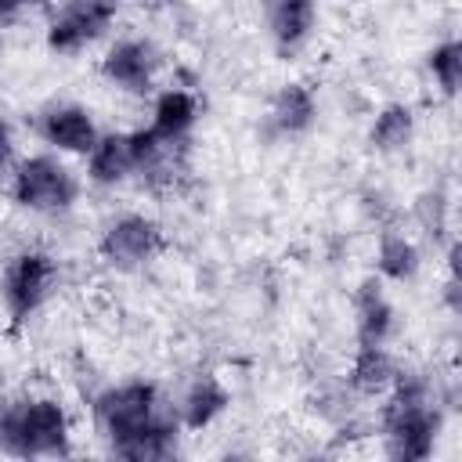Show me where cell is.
<instances>
[{"label":"cell","instance_id":"obj_20","mask_svg":"<svg viewBox=\"0 0 462 462\" xmlns=\"http://www.w3.org/2000/svg\"><path fill=\"white\" fill-rule=\"evenodd\" d=\"M430 69H433V76L440 79V87L451 94V90L458 87V76H462V47H458L455 40L440 43V47L430 54Z\"/></svg>","mask_w":462,"mask_h":462},{"label":"cell","instance_id":"obj_18","mask_svg":"<svg viewBox=\"0 0 462 462\" xmlns=\"http://www.w3.org/2000/svg\"><path fill=\"white\" fill-rule=\"evenodd\" d=\"M408 137H411V112L404 105L383 108L379 119H375V126H372V141L390 152V148H401Z\"/></svg>","mask_w":462,"mask_h":462},{"label":"cell","instance_id":"obj_6","mask_svg":"<svg viewBox=\"0 0 462 462\" xmlns=\"http://www.w3.org/2000/svg\"><path fill=\"white\" fill-rule=\"evenodd\" d=\"M51 274H54V267L43 253H22L11 260L7 274H4V303L14 321H22L25 314H32L40 307V300L51 289Z\"/></svg>","mask_w":462,"mask_h":462},{"label":"cell","instance_id":"obj_2","mask_svg":"<svg viewBox=\"0 0 462 462\" xmlns=\"http://www.w3.org/2000/svg\"><path fill=\"white\" fill-rule=\"evenodd\" d=\"M386 433H390V451L397 458H426L433 448L437 433V415L426 408V390L422 383H401L390 408H386Z\"/></svg>","mask_w":462,"mask_h":462},{"label":"cell","instance_id":"obj_14","mask_svg":"<svg viewBox=\"0 0 462 462\" xmlns=\"http://www.w3.org/2000/svg\"><path fill=\"white\" fill-rule=\"evenodd\" d=\"M390 303L383 300V292L375 285H365L357 296V328H361V343H383V336L390 332Z\"/></svg>","mask_w":462,"mask_h":462},{"label":"cell","instance_id":"obj_3","mask_svg":"<svg viewBox=\"0 0 462 462\" xmlns=\"http://www.w3.org/2000/svg\"><path fill=\"white\" fill-rule=\"evenodd\" d=\"M14 199L29 209H65L76 199V180L61 162H54L47 155H36V159L18 166Z\"/></svg>","mask_w":462,"mask_h":462},{"label":"cell","instance_id":"obj_7","mask_svg":"<svg viewBox=\"0 0 462 462\" xmlns=\"http://www.w3.org/2000/svg\"><path fill=\"white\" fill-rule=\"evenodd\" d=\"M155 249H159V227L144 217H123L101 238L105 260H112L119 267H134V263L148 260Z\"/></svg>","mask_w":462,"mask_h":462},{"label":"cell","instance_id":"obj_23","mask_svg":"<svg viewBox=\"0 0 462 462\" xmlns=\"http://www.w3.org/2000/svg\"><path fill=\"white\" fill-rule=\"evenodd\" d=\"M25 4H43V0H25Z\"/></svg>","mask_w":462,"mask_h":462},{"label":"cell","instance_id":"obj_22","mask_svg":"<svg viewBox=\"0 0 462 462\" xmlns=\"http://www.w3.org/2000/svg\"><path fill=\"white\" fill-rule=\"evenodd\" d=\"M22 4H25V0H0V14H14Z\"/></svg>","mask_w":462,"mask_h":462},{"label":"cell","instance_id":"obj_16","mask_svg":"<svg viewBox=\"0 0 462 462\" xmlns=\"http://www.w3.org/2000/svg\"><path fill=\"white\" fill-rule=\"evenodd\" d=\"M350 375H354V386L357 390H368L372 393V390H383L393 379V365H390V357H386V350L379 343H361Z\"/></svg>","mask_w":462,"mask_h":462},{"label":"cell","instance_id":"obj_8","mask_svg":"<svg viewBox=\"0 0 462 462\" xmlns=\"http://www.w3.org/2000/svg\"><path fill=\"white\" fill-rule=\"evenodd\" d=\"M43 137L65 152H90L97 144V130H94V119L87 108H76V105H65V108H54L47 112L43 119Z\"/></svg>","mask_w":462,"mask_h":462},{"label":"cell","instance_id":"obj_17","mask_svg":"<svg viewBox=\"0 0 462 462\" xmlns=\"http://www.w3.org/2000/svg\"><path fill=\"white\" fill-rule=\"evenodd\" d=\"M116 451L126 455V458H162V455L173 451V430H170V422L152 419L141 433H134L130 440L116 444Z\"/></svg>","mask_w":462,"mask_h":462},{"label":"cell","instance_id":"obj_10","mask_svg":"<svg viewBox=\"0 0 462 462\" xmlns=\"http://www.w3.org/2000/svg\"><path fill=\"white\" fill-rule=\"evenodd\" d=\"M130 166H137L134 148H130V134H108L90 148V180H97V184L123 180Z\"/></svg>","mask_w":462,"mask_h":462},{"label":"cell","instance_id":"obj_4","mask_svg":"<svg viewBox=\"0 0 462 462\" xmlns=\"http://www.w3.org/2000/svg\"><path fill=\"white\" fill-rule=\"evenodd\" d=\"M97 419L105 433L112 437V448L141 433L155 419V386L148 383H126L119 390H108L97 401Z\"/></svg>","mask_w":462,"mask_h":462},{"label":"cell","instance_id":"obj_12","mask_svg":"<svg viewBox=\"0 0 462 462\" xmlns=\"http://www.w3.org/2000/svg\"><path fill=\"white\" fill-rule=\"evenodd\" d=\"M271 32L282 47H292L307 36L314 22V0H271Z\"/></svg>","mask_w":462,"mask_h":462},{"label":"cell","instance_id":"obj_11","mask_svg":"<svg viewBox=\"0 0 462 462\" xmlns=\"http://www.w3.org/2000/svg\"><path fill=\"white\" fill-rule=\"evenodd\" d=\"M195 123V97L184 90H166L155 101V119H152V134L166 144H173L177 137H184V130Z\"/></svg>","mask_w":462,"mask_h":462},{"label":"cell","instance_id":"obj_15","mask_svg":"<svg viewBox=\"0 0 462 462\" xmlns=\"http://www.w3.org/2000/svg\"><path fill=\"white\" fill-rule=\"evenodd\" d=\"M310 119H314V97H310V90L300 87V83L282 87V94L274 97V123L282 130L296 134V130L310 126Z\"/></svg>","mask_w":462,"mask_h":462},{"label":"cell","instance_id":"obj_21","mask_svg":"<svg viewBox=\"0 0 462 462\" xmlns=\"http://www.w3.org/2000/svg\"><path fill=\"white\" fill-rule=\"evenodd\" d=\"M7 155H11V134H7V126L0 123V170H4V162H7Z\"/></svg>","mask_w":462,"mask_h":462},{"label":"cell","instance_id":"obj_1","mask_svg":"<svg viewBox=\"0 0 462 462\" xmlns=\"http://www.w3.org/2000/svg\"><path fill=\"white\" fill-rule=\"evenodd\" d=\"M69 419L54 401H18L0 408V448L11 455H54L65 451Z\"/></svg>","mask_w":462,"mask_h":462},{"label":"cell","instance_id":"obj_19","mask_svg":"<svg viewBox=\"0 0 462 462\" xmlns=\"http://www.w3.org/2000/svg\"><path fill=\"white\" fill-rule=\"evenodd\" d=\"M415 263L419 260H415V245L411 242H404L397 235L383 238V245H379V271L386 278H408L415 271Z\"/></svg>","mask_w":462,"mask_h":462},{"label":"cell","instance_id":"obj_5","mask_svg":"<svg viewBox=\"0 0 462 462\" xmlns=\"http://www.w3.org/2000/svg\"><path fill=\"white\" fill-rule=\"evenodd\" d=\"M112 18H116V0H69L65 11L51 22L47 43L54 51H79L83 43L101 36Z\"/></svg>","mask_w":462,"mask_h":462},{"label":"cell","instance_id":"obj_13","mask_svg":"<svg viewBox=\"0 0 462 462\" xmlns=\"http://www.w3.org/2000/svg\"><path fill=\"white\" fill-rule=\"evenodd\" d=\"M224 404H227V390H224L213 375H202V379L188 390V397H184V426H191V430L209 426V422L224 411Z\"/></svg>","mask_w":462,"mask_h":462},{"label":"cell","instance_id":"obj_9","mask_svg":"<svg viewBox=\"0 0 462 462\" xmlns=\"http://www.w3.org/2000/svg\"><path fill=\"white\" fill-rule=\"evenodd\" d=\"M105 76L126 90H148L152 83V51L137 40H123L105 54Z\"/></svg>","mask_w":462,"mask_h":462}]
</instances>
